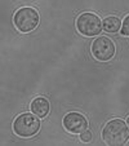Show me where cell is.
<instances>
[{
  "mask_svg": "<svg viewBox=\"0 0 129 146\" xmlns=\"http://www.w3.org/2000/svg\"><path fill=\"white\" fill-rule=\"evenodd\" d=\"M39 21H40L39 13L34 8H28V7L18 9L13 18L14 25L21 33H30L35 30L39 25Z\"/></svg>",
  "mask_w": 129,
  "mask_h": 146,
  "instance_id": "3957f363",
  "label": "cell"
},
{
  "mask_svg": "<svg viewBox=\"0 0 129 146\" xmlns=\"http://www.w3.org/2000/svg\"><path fill=\"white\" fill-rule=\"evenodd\" d=\"M63 127L70 133L80 135L88 129V120L80 113H69L63 118Z\"/></svg>",
  "mask_w": 129,
  "mask_h": 146,
  "instance_id": "8992f818",
  "label": "cell"
},
{
  "mask_svg": "<svg viewBox=\"0 0 129 146\" xmlns=\"http://www.w3.org/2000/svg\"><path fill=\"white\" fill-rule=\"evenodd\" d=\"M102 26H103V30L107 33H116L121 29V21L118 17H107L102 21Z\"/></svg>",
  "mask_w": 129,
  "mask_h": 146,
  "instance_id": "ba28073f",
  "label": "cell"
},
{
  "mask_svg": "<svg viewBox=\"0 0 129 146\" xmlns=\"http://www.w3.org/2000/svg\"><path fill=\"white\" fill-rule=\"evenodd\" d=\"M80 140L83 142H89L92 140V132L91 131H84L83 133H80Z\"/></svg>",
  "mask_w": 129,
  "mask_h": 146,
  "instance_id": "30bf717a",
  "label": "cell"
},
{
  "mask_svg": "<svg viewBox=\"0 0 129 146\" xmlns=\"http://www.w3.org/2000/svg\"><path fill=\"white\" fill-rule=\"evenodd\" d=\"M40 129V120L35 114H21L13 123V131L19 137H32Z\"/></svg>",
  "mask_w": 129,
  "mask_h": 146,
  "instance_id": "7a4b0ae2",
  "label": "cell"
},
{
  "mask_svg": "<svg viewBox=\"0 0 129 146\" xmlns=\"http://www.w3.org/2000/svg\"><path fill=\"white\" fill-rule=\"evenodd\" d=\"M76 27L81 35L84 36H96L102 31V21L97 14L87 12L77 17Z\"/></svg>",
  "mask_w": 129,
  "mask_h": 146,
  "instance_id": "277c9868",
  "label": "cell"
},
{
  "mask_svg": "<svg viewBox=\"0 0 129 146\" xmlns=\"http://www.w3.org/2000/svg\"><path fill=\"white\" fill-rule=\"evenodd\" d=\"M92 56L97 61L101 62H107L115 56V44L111 39L107 36H99L96 40H93L91 47Z\"/></svg>",
  "mask_w": 129,
  "mask_h": 146,
  "instance_id": "5b68a950",
  "label": "cell"
},
{
  "mask_svg": "<svg viewBox=\"0 0 129 146\" xmlns=\"http://www.w3.org/2000/svg\"><path fill=\"white\" fill-rule=\"evenodd\" d=\"M49 101L44 97H38L31 102V111L39 118H44L49 113Z\"/></svg>",
  "mask_w": 129,
  "mask_h": 146,
  "instance_id": "52a82bcc",
  "label": "cell"
},
{
  "mask_svg": "<svg viewBox=\"0 0 129 146\" xmlns=\"http://www.w3.org/2000/svg\"><path fill=\"white\" fill-rule=\"evenodd\" d=\"M102 140L106 145H124L129 140V125L121 119H112L103 127Z\"/></svg>",
  "mask_w": 129,
  "mask_h": 146,
  "instance_id": "6da1fadb",
  "label": "cell"
},
{
  "mask_svg": "<svg viewBox=\"0 0 129 146\" xmlns=\"http://www.w3.org/2000/svg\"><path fill=\"white\" fill-rule=\"evenodd\" d=\"M121 35L124 36H129V16H126L123 19V23H121Z\"/></svg>",
  "mask_w": 129,
  "mask_h": 146,
  "instance_id": "9c48e42d",
  "label": "cell"
},
{
  "mask_svg": "<svg viewBox=\"0 0 129 146\" xmlns=\"http://www.w3.org/2000/svg\"><path fill=\"white\" fill-rule=\"evenodd\" d=\"M126 124L129 125V116H128V119H126Z\"/></svg>",
  "mask_w": 129,
  "mask_h": 146,
  "instance_id": "8fae6325",
  "label": "cell"
}]
</instances>
